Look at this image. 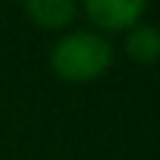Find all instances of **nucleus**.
<instances>
[{
    "label": "nucleus",
    "instance_id": "f257e3e1",
    "mask_svg": "<svg viewBox=\"0 0 160 160\" xmlns=\"http://www.w3.org/2000/svg\"><path fill=\"white\" fill-rule=\"evenodd\" d=\"M112 56H115L112 42L101 31L76 28V31L62 34L53 42V48L48 53V65L62 82L84 84V82L101 79L110 70Z\"/></svg>",
    "mask_w": 160,
    "mask_h": 160
},
{
    "label": "nucleus",
    "instance_id": "f03ea898",
    "mask_svg": "<svg viewBox=\"0 0 160 160\" xmlns=\"http://www.w3.org/2000/svg\"><path fill=\"white\" fill-rule=\"evenodd\" d=\"M98 31H127L143 20L149 0H82Z\"/></svg>",
    "mask_w": 160,
    "mask_h": 160
},
{
    "label": "nucleus",
    "instance_id": "20e7f679",
    "mask_svg": "<svg viewBox=\"0 0 160 160\" xmlns=\"http://www.w3.org/2000/svg\"><path fill=\"white\" fill-rule=\"evenodd\" d=\"M124 53L141 68L160 62V28L143 22V20L135 22L132 28H127L124 31Z\"/></svg>",
    "mask_w": 160,
    "mask_h": 160
},
{
    "label": "nucleus",
    "instance_id": "7ed1b4c3",
    "mask_svg": "<svg viewBox=\"0 0 160 160\" xmlns=\"http://www.w3.org/2000/svg\"><path fill=\"white\" fill-rule=\"evenodd\" d=\"M28 20L42 31H65L76 14L79 0H22Z\"/></svg>",
    "mask_w": 160,
    "mask_h": 160
}]
</instances>
